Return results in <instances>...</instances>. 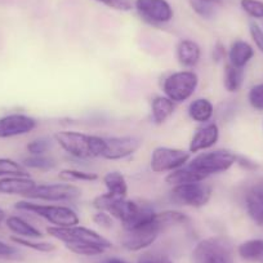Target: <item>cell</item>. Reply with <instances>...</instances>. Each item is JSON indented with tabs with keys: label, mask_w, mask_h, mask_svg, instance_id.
Wrapping results in <instances>:
<instances>
[{
	"label": "cell",
	"mask_w": 263,
	"mask_h": 263,
	"mask_svg": "<svg viewBox=\"0 0 263 263\" xmlns=\"http://www.w3.org/2000/svg\"><path fill=\"white\" fill-rule=\"evenodd\" d=\"M244 69H240L231 63H226L223 72V85L224 89L230 93H236L241 89L244 83Z\"/></svg>",
	"instance_id": "obj_25"
},
{
	"label": "cell",
	"mask_w": 263,
	"mask_h": 263,
	"mask_svg": "<svg viewBox=\"0 0 263 263\" xmlns=\"http://www.w3.org/2000/svg\"><path fill=\"white\" fill-rule=\"evenodd\" d=\"M58 177L63 182H95L100 178L98 174L79 169H63L60 172Z\"/></svg>",
	"instance_id": "obj_29"
},
{
	"label": "cell",
	"mask_w": 263,
	"mask_h": 263,
	"mask_svg": "<svg viewBox=\"0 0 263 263\" xmlns=\"http://www.w3.org/2000/svg\"><path fill=\"white\" fill-rule=\"evenodd\" d=\"M22 165L26 169H35V171H52L57 165V161L53 156L47 155H29L22 160Z\"/></svg>",
	"instance_id": "obj_26"
},
{
	"label": "cell",
	"mask_w": 263,
	"mask_h": 263,
	"mask_svg": "<svg viewBox=\"0 0 263 263\" xmlns=\"http://www.w3.org/2000/svg\"><path fill=\"white\" fill-rule=\"evenodd\" d=\"M12 241L17 245H21V247L29 248V249L36 250L40 253H50L55 250V245L52 242L48 241H35V239H25V237H18V236H12Z\"/></svg>",
	"instance_id": "obj_31"
},
{
	"label": "cell",
	"mask_w": 263,
	"mask_h": 263,
	"mask_svg": "<svg viewBox=\"0 0 263 263\" xmlns=\"http://www.w3.org/2000/svg\"><path fill=\"white\" fill-rule=\"evenodd\" d=\"M93 222L96 224H98L102 229H112L114 226V219L107 212H102V211H97L96 214L93 216Z\"/></svg>",
	"instance_id": "obj_38"
},
{
	"label": "cell",
	"mask_w": 263,
	"mask_h": 263,
	"mask_svg": "<svg viewBox=\"0 0 263 263\" xmlns=\"http://www.w3.org/2000/svg\"><path fill=\"white\" fill-rule=\"evenodd\" d=\"M249 32L253 42H254L255 47L263 53V30L260 29V26L258 24H255V22H250Z\"/></svg>",
	"instance_id": "obj_39"
},
{
	"label": "cell",
	"mask_w": 263,
	"mask_h": 263,
	"mask_svg": "<svg viewBox=\"0 0 263 263\" xmlns=\"http://www.w3.org/2000/svg\"><path fill=\"white\" fill-rule=\"evenodd\" d=\"M234 249L224 237L203 239L192 250V263H234Z\"/></svg>",
	"instance_id": "obj_3"
},
{
	"label": "cell",
	"mask_w": 263,
	"mask_h": 263,
	"mask_svg": "<svg viewBox=\"0 0 263 263\" xmlns=\"http://www.w3.org/2000/svg\"><path fill=\"white\" fill-rule=\"evenodd\" d=\"M14 208L22 212H29L52 223L54 227H72L80 223L77 212L70 206L54 205V204H37L32 201H17Z\"/></svg>",
	"instance_id": "obj_2"
},
{
	"label": "cell",
	"mask_w": 263,
	"mask_h": 263,
	"mask_svg": "<svg viewBox=\"0 0 263 263\" xmlns=\"http://www.w3.org/2000/svg\"><path fill=\"white\" fill-rule=\"evenodd\" d=\"M37 126L36 119L25 114H9L0 118V138L20 137L31 133Z\"/></svg>",
	"instance_id": "obj_13"
},
{
	"label": "cell",
	"mask_w": 263,
	"mask_h": 263,
	"mask_svg": "<svg viewBox=\"0 0 263 263\" xmlns=\"http://www.w3.org/2000/svg\"><path fill=\"white\" fill-rule=\"evenodd\" d=\"M227 57H229V63H231L232 66L244 69L254 57V49L249 43L244 40H235L227 52Z\"/></svg>",
	"instance_id": "obj_18"
},
{
	"label": "cell",
	"mask_w": 263,
	"mask_h": 263,
	"mask_svg": "<svg viewBox=\"0 0 263 263\" xmlns=\"http://www.w3.org/2000/svg\"><path fill=\"white\" fill-rule=\"evenodd\" d=\"M65 247L70 252L78 255H85V257L101 255L107 250V248L98 244H92V242H71V244H65Z\"/></svg>",
	"instance_id": "obj_28"
},
{
	"label": "cell",
	"mask_w": 263,
	"mask_h": 263,
	"mask_svg": "<svg viewBox=\"0 0 263 263\" xmlns=\"http://www.w3.org/2000/svg\"><path fill=\"white\" fill-rule=\"evenodd\" d=\"M52 148V141L47 137H39L30 141L26 146V150L30 155H44Z\"/></svg>",
	"instance_id": "obj_32"
},
{
	"label": "cell",
	"mask_w": 263,
	"mask_h": 263,
	"mask_svg": "<svg viewBox=\"0 0 263 263\" xmlns=\"http://www.w3.org/2000/svg\"><path fill=\"white\" fill-rule=\"evenodd\" d=\"M248 101L254 110L263 111V84H257L250 88Z\"/></svg>",
	"instance_id": "obj_34"
},
{
	"label": "cell",
	"mask_w": 263,
	"mask_h": 263,
	"mask_svg": "<svg viewBox=\"0 0 263 263\" xmlns=\"http://www.w3.org/2000/svg\"><path fill=\"white\" fill-rule=\"evenodd\" d=\"M36 184L30 177H3L0 178V194L21 195L26 197Z\"/></svg>",
	"instance_id": "obj_16"
},
{
	"label": "cell",
	"mask_w": 263,
	"mask_h": 263,
	"mask_svg": "<svg viewBox=\"0 0 263 263\" xmlns=\"http://www.w3.org/2000/svg\"><path fill=\"white\" fill-rule=\"evenodd\" d=\"M237 155L230 150H213L208 153H201L195 156L194 159H190L189 164L195 171L205 174L206 177L212 174L224 173L232 165L236 164Z\"/></svg>",
	"instance_id": "obj_5"
},
{
	"label": "cell",
	"mask_w": 263,
	"mask_h": 263,
	"mask_svg": "<svg viewBox=\"0 0 263 263\" xmlns=\"http://www.w3.org/2000/svg\"><path fill=\"white\" fill-rule=\"evenodd\" d=\"M199 87V77L192 70H181L168 75L163 82L164 96L174 103H183L194 96Z\"/></svg>",
	"instance_id": "obj_4"
},
{
	"label": "cell",
	"mask_w": 263,
	"mask_h": 263,
	"mask_svg": "<svg viewBox=\"0 0 263 263\" xmlns=\"http://www.w3.org/2000/svg\"><path fill=\"white\" fill-rule=\"evenodd\" d=\"M187 112L191 120L199 124H206L213 118L214 105L208 98H196L189 105Z\"/></svg>",
	"instance_id": "obj_21"
},
{
	"label": "cell",
	"mask_w": 263,
	"mask_h": 263,
	"mask_svg": "<svg viewBox=\"0 0 263 263\" xmlns=\"http://www.w3.org/2000/svg\"><path fill=\"white\" fill-rule=\"evenodd\" d=\"M18 254V249L13 245H9L7 242L0 240V258H6V259H12Z\"/></svg>",
	"instance_id": "obj_40"
},
{
	"label": "cell",
	"mask_w": 263,
	"mask_h": 263,
	"mask_svg": "<svg viewBox=\"0 0 263 263\" xmlns=\"http://www.w3.org/2000/svg\"><path fill=\"white\" fill-rule=\"evenodd\" d=\"M241 8L253 18H263V2L259 0H241Z\"/></svg>",
	"instance_id": "obj_33"
},
{
	"label": "cell",
	"mask_w": 263,
	"mask_h": 263,
	"mask_svg": "<svg viewBox=\"0 0 263 263\" xmlns=\"http://www.w3.org/2000/svg\"><path fill=\"white\" fill-rule=\"evenodd\" d=\"M135 7L141 18L150 25L169 24L174 16L166 0H136Z\"/></svg>",
	"instance_id": "obj_11"
},
{
	"label": "cell",
	"mask_w": 263,
	"mask_h": 263,
	"mask_svg": "<svg viewBox=\"0 0 263 263\" xmlns=\"http://www.w3.org/2000/svg\"><path fill=\"white\" fill-rule=\"evenodd\" d=\"M176 105L166 96H158L151 101V119L156 125L165 123L176 111Z\"/></svg>",
	"instance_id": "obj_20"
},
{
	"label": "cell",
	"mask_w": 263,
	"mask_h": 263,
	"mask_svg": "<svg viewBox=\"0 0 263 263\" xmlns=\"http://www.w3.org/2000/svg\"><path fill=\"white\" fill-rule=\"evenodd\" d=\"M191 7L196 14H199L203 18H212L214 14V6L208 2H203V0H192Z\"/></svg>",
	"instance_id": "obj_35"
},
{
	"label": "cell",
	"mask_w": 263,
	"mask_h": 263,
	"mask_svg": "<svg viewBox=\"0 0 263 263\" xmlns=\"http://www.w3.org/2000/svg\"><path fill=\"white\" fill-rule=\"evenodd\" d=\"M6 224L12 232H13L16 236L18 237H25V239H42L43 234L36 229L35 226H32L31 223H29L27 221H25L24 218L17 216H11L8 218H6Z\"/></svg>",
	"instance_id": "obj_22"
},
{
	"label": "cell",
	"mask_w": 263,
	"mask_h": 263,
	"mask_svg": "<svg viewBox=\"0 0 263 263\" xmlns=\"http://www.w3.org/2000/svg\"><path fill=\"white\" fill-rule=\"evenodd\" d=\"M163 230V226L156 218V221L153 223L125 231V234L121 237V245L130 252H140L151 247Z\"/></svg>",
	"instance_id": "obj_10"
},
{
	"label": "cell",
	"mask_w": 263,
	"mask_h": 263,
	"mask_svg": "<svg viewBox=\"0 0 263 263\" xmlns=\"http://www.w3.org/2000/svg\"><path fill=\"white\" fill-rule=\"evenodd\" d=\"M236 164H239L241 168L247 169V171H254V169L258 168V165L254 163V161H252V160H249L248 158H244V156H239V155H237Z\"/></svg>",
	"instance_id": "obj_42"
},
{
	"label": "cell",
	"mask_w": 263,
	"mask_h": 263,
	"mask_svg": "<svg viewBox=\"0 0 263 263\" xmlns=\"http://www.w3.org/2000/svg\"><path fill=\"white\" fill-rule=\"evenodd\" d=\"M3 177H29V172L18 161L0 158V178Z\"/></svg>",
	"instance_id": "obj_27"
},
{
	"label": "cell",
	"mask_w": 263,
	"mask_h": 263,
	"mask_svg": "<svg viewBox=\"0 0 263 263\" xmlns=\"http://www.w3.org/2000/svg\"><path fill=\"white\" fill-rule=\"evenodd\" d=\"M156 218L164 227L172 226V224H186L190 222V217L187 214L178 211H164L156 214Z\"/></svg>",
	"instance_id": "obj_30"
},
{
	"label": "cell",
	"mask_w": 263,
	"mask_h": 263,
	"mask_svg": "<svg viewBox=\"0 0 263 263\" xmlns=\"http://www.w3.org/2000/svg\"><path fill=\"white\" fill-rule=\"evenodd\" d=\"M47 234L54 239L60 240L63 244H71V242H92V244L102 245L110 249L112 247L110 241L102 235L98 234L95 230L88 227H83L80 224L72 227H54L50 226L47 229Z\"/></svg>",
	"instance_id": "obj_7"
},
{
	"label": "cell",
	"mask_w": 263,
	"mask_h": 263,
	"mask_svg": "<svg viewBox=\"0 0 263 263\" xmlns=\"http://www.w3.org/2000/svg\"><path fill=\"white\" fill-rule=\"evenodd\" d=\"M219 140V126L214 121L203 124L201 128L197 129L190 141L189 153L197 154L200 151H206L214 147Z\"/></svg>",
	"instance_id": "obj_14"
},
{
	"label": "cell",
	"mask_w": 263,
	"mask_h": 263,
	"mask_svg": "<svg viewBox=\"0 0 263 263\" xmlns=\"http://www.w3.org/2000/svg\"><path fill=\"white\" fill-rule=\"evenodd\" d=\"M53 138L67 155L79 160L102 158L105 151V137L100 136L87 135L75 130H61L57 132Z\"/></svg>",
	"instance_id": "obj_1"
},
{
	"label": "cell",
	"mask_w": 263,
	"mask_h": 263,
	"mask_svg": "<svg viewBox=\"0 0 263 263\" xmlns=\"http://www.w3.org/2000/svg\"><path fill=\"white\" fill-rule=\"evenodd\" d=\"M203 2H208V3L216 4V3H219V2H221V0H203Z\"/></svg>",
	"instance_id": "obj_45"
},
{
	"label": "cell",
	"mask_w": 263,
	"mask_h": 263,
	"mask_svg": "<svg viewBox=\"0 0 263 263\" xmlns=\"http://www.w3.org/2000/svg\"><path fill=\"white\" fill-rule=\"evenodd\" d=\"M102 181L108 194L118 197H126V195H128V183H126L125 177L120 172H108V173L105 174Z\"/></svg>",
	"instance_id": "obj_23"
},
{
	"label": "cell",
	"mask_w": 263,
	"mask_h": 263,
	"mask_svg": "<svg viewBox=\"0 0 263 263\" xmlns=\"http://www.w3.org/2000/svg\"><path fill=\"white\" fill-rule=\"evenodd\" d=\"M6 218H7V217H6V212H4L3 209L0 208V223H2V222H3V221H6Z\"/></svg>",
	"instance_id": "obj_44"
},
{
	"label": "cell",
	"mask_w": 263,
	"mask_h": 263,
	"mask_svg": "<svg viewBox=\"0 0 263 263\" xmlns=\"http://www.w3.org/2000/svg\"><path fill=\"white\" fill-rule=\"evenodd\" d=\"M237 253L244 260L263 262V240L252 239L241 242L237 247Z\"/></svg>",
	"instance_id": "obj_24"
},
{
	"label": "cell",
	"mask_w": 263,
	"mask_h": 263,
	"mask_svg": "<svg viewBox=\"0 0 263 263\" xmlns=\"http://www.w3.org/2000/svg\"><path fill=\"white\" fill-rule=\"evenodd\" d=\"M191 154L182 148L156 147L150 158V168L154 173H171L182 168L190 161Z\"/></svg>",
	"instance_id": "obj_8"
},
{
	"label": "cell",
	"mask_w": 263,
	"mask_h": 263,
	"mask_svg": "<svg viewBox=\"0 0 263 263\" xmlns=\"http://www.w3.org/2000/svg\"><path fill=\"white\" fill-rule=\"evenodd\" d=\"M101 263H129V262H126V260L121 259V258L111 257V258H106V259H103Z\"/></svg>",
	"instance_id": "obj_43"
},
{
	"label": "cell",
	"mask_w": 263,
	"mask_h": 263,
	"mask_svg": "<svg viewBox=\"0 0 263 263\" xmlns=\"http://www.w3.org/2000/svg\"><path fill=\"white\" fill-rule=\"evenodd\" d=\"M226 55H227V52L224 45L222 44V43H217L213 48V60L216 61V62H219V61L223 60Z\"/></svg>",
	"instance_id": "obj_41"
},
{
	"label": "cell",
	"mask_w": 263,
	"mask_h": 263,
	"mask_svg": "<svg viewBox=\"0 0 263 263\" xmlns=\"http://www.w3.org/2000/svg\"><path fill=\"white\" fill-rule=\"evenodd\" d=\"M212 197V189L203 182L178 184L171 190V199L173 203L190 208H203Z\"/></svg>",
	"instance_id": "obj_6"
},
{
	"label": "cell",
	"mask_w": 263,
	"mask_h": 263,
	"mask_svg": "<svg viewBox=\"0 0 263 263\" xmlns=\"http://www.w3.org/2000/svg\"><path fill=\"white\" fill-rule=\"evenodd\" d=\"M208 177L205 174L200 173V172L195 171L194 168L186 164L182 168L177 169V171L171 172L168 176L165 177V182L169 186H178V184H186V183H194V182H204Z\"/></svg>",
	"instance_id": "obj_19"
},
{
	"label": "cell",
	"mask_w": 263,
	"mask_h": 263,
	"mask_svg": "<svg viewBox=\"0 0 263 263\" xmlns=\"http://www.w3.org/2000/svg\"><path fill=\"white\" fill-rule=\"evenodd\" d=\"M176 55L178 63L184 69H194L200 62L201 48L191 39L179 40L176 47Z\"/></svg>",
	"instance_id": "obj_15"
},
{
	"label": "cell",
	"mask_w": 263,
	"mask_h": 263,
	"mask_svg": "<svg viewBox=\"0 0 263 263\" xmlns=\"http://www.w3.org/2000/svg\"><path fill=\"white\" fill-rule=\"evenodd\" d=\"M141 145V140L135 136L105 138V151L102 154V159L112 161L123 160L135 155L140 150Z\"/></svg>",
	"instance_id": "obj_12"
},
{
	"label": "cell",
	"mask_w": 263,
	"mask_h": 263,
	"mask_svg": "<svg viewBox=\"0 0 263 263\" xmlns=\"http://www.w3.org/2000/svg\"><path fill=\"white\" fill-rule=\"evenodd\" d=\"M138 263H173L166 255L158 252H146L138 258Z\"/></svg>",
	"instance_id": "obj_36"
},
{
	"label": "cell",
	"mask_w": 263,
	"mask_h": 263,
	"mask_svg": "<svg viewBox=\"0 0 263 263\" xmlns=\"http://www.w3.org/2000/svg\"><path fill=\"white\" fill-rule=\"evenodd\" d=\"M245 208L250 218L263 226V183L250 187L245 195Z\"/></svg>",
	"instance_id": "obj_17"
},
{
	"label": "cell",
	"mask_w": 263,
	"mask_h": 263,
	"mask_svg": "<svg viewBox=\"0 0 263 263\" xmlns=\"http://www.w3.org/2000/svg\"><path fill=\"white\" fill-rule=\"evenodd\" d=\"M80 195H82L80 189L70 182H62V183L36 184V187L26 197L32 200L62 203V201L75 200Z\"/></svg>",
	"instance_id": "obj_9"
},
{
	"label": "cell",
	"mask_w": 263,
	"mask_h": 263,
	"mask_svg": "<svg viewBox=\"0 0 263 263\" xmlns=\"http://www.w3.org/2000/svg\"><path fill=\"white\" fill-rule=\"evenodd\" d=\"M98 3L103 4V6L108 7L111 9L121 12H128L132 9L130 0H96Z\"/></svg>",
	"instance_id": "obj_37"
},
{
	"label": "cell",
	"mask_w": 263,
	"mask_h": 263,
	"mask_svg": "<svg viewBox=\"0 0 263 263\" xmlns=\"http://www.w3.org/2000/svg\"><path fill=\"white\" fill-rule=\"evenodd\" d=\"M262 263H263V262H262Z\"/></svg>",
	"instance_id": "obj_46"
}]
</instances>
